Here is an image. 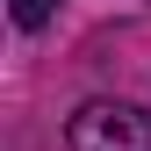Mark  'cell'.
I'll return each instance as SVG.
<instances>
[{"instance_id": "cell-1", "label": "cell", "mask_w": 151, "mask_h": 151, "mask_svg": "<svg viewBox=\"0 0 151 151\" xmlns=\"http://www.w3.org/2000/svg\"><path fill=\"white\" fill-rule=\"evenodd\" d=\"M72 151H151V115L137 101H86L65 122Z\"/></svg>"}, {"instance_id": "cell-2", "label": "cell", "mask_w": 151, "mask_h": 151, "mask_svg": "<svg viewBox=\"0 0 151 151\" xmlns=\"http://www.w3.org/2000/svg\"><path fill=\"white\" fill-rule=\"evenodd\" d=\"M7 14H14V29H43L58 14V0H7Z\"/></svg>"}]
</instances>
